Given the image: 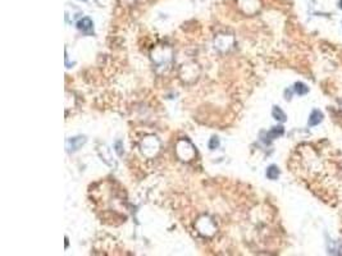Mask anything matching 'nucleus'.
Here are the masks:
<instances>
[{"instance_id": "obj_5", "label": "nucleus", "mask_w": 342, "mask_h": 256, "mask_svg": "<svg viewBox=\"0 0 342 256\" xmlns=\"http://www.w3.org/2000/svg\"><path fill=\"white\" fill-rule=\"evenodd\" d=\"M296 92L300 93V95H303V93H306L308 92V87L303 83H297L296 85Z\"/></svg>"}, {"instance_id": "obj_2", "label": "nucleus", "mask_w": 342, "mask_h": 256, "mask_svg": "<svg viewBox=\"0 0 342 256\" xmlns=\"http://www.w3.org/2000/svg\"><path fill=\"white\" fill-rule=\"evenodd\" d=\"M322 120V113L319 110H314L310 115V120H309V124L310 126H315L318 123H320Z\"/></svg>"}, {"instance_id": "obj_6", "label": "nucleus", "mask_w": 342, "mask_h": 256, "mask_svg": "<svg viewBox=\"0 0 342 256\" xmlns=\"http://www.w3.org/2000/svg\"><path fill=\"white\" fill-rule=\"evenodd\" d=\"M218 146H219V141H218V138H217V137H213V138L210 140L209 147H210V149H217Z\"/></svg>"}, {"instance_id": "obj_1", "label": "nucleus", "mask_w": 342, "mask_h": 256, "mask_svg": "<svg viewBox=\"0 0 342 256\" xmlns=\"http://www.w3.org/2000/svg\"><path fill=\"white\" fill-rule=\"evenodd\" d=\"M77 27H78V30L82 31V32H91L92 31V22L90 18H82L81 21H78L77 23Z\"/></svg>"}, {"instance_id": "obj_3", "label": "nucleus", "mask_w": 342, "mask_h": 256, "mask_svg": "<svg viewBox=\"0 0 342 256\" xmlns=\"http://www.w3.org/2000/svg\"><path fill=\"white\" fill-rule=\"evenodd\" d=\"M278 174H279V172H278V169L276 168V167H269L268 168V170H267V177L269 178V179H277V177H278Z\"/></svg>"}, {"instance_id": "obj_4", "label": "nucleus", "mask_w": 342, "mask_h": 256, "mask_svg": "<svg viewBox=\"0 0 342 256\" xmlns=\"http://www.w3.org/2000/svg\"><path fill=\"white\" fill-rule=\"evenodd\" d=\"M273 115H274L276 119H278V120H284V114L282 113V110L279 109V108H274V110H273Z\"/></svg>"}]
</instances>
